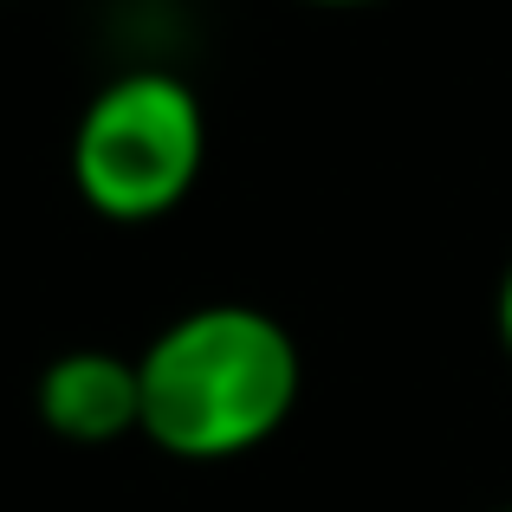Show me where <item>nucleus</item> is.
I'll return each mask as SVG.
<instances>
[{
  "instance_id": "obj_1",
  "label": "nucleus",
  "mask_w": 512,
  "mask_h": 512,
  "mask_svg": "<svg viewBox=\"0 0 512 512\" xmlns=\"http://www.w3.org/2000/svg\"><path fill=\"white\" fill-rule=\"evenodd\" d=\"M143 441L169 461H240L292 422L305 389L299 338L266 305L214 299L169 318L137 350Z\"/></svg>"
},
{
  "instance_id": "obj_2",
  "label": "nucleus",
  "mask_w": 512,
  "mask_h": 512,
  "mask_svg": "<svg viewBox=\"0 0 512 512\" xmlns=\"http://www.w3.org/2000/svg\"><path fill=\"white\" fill-rule=\"evenodd\" d=\"M208 169V111L195 85L156 65L104 78L72 124V188L98 221L150 227L195 195Z\"/></svg>"
},
{
  "instance_id": "obj_3",
  "label": "nucleus",
  "mask_w": 512,
  "mask_h": 512,
  "mask_svg": "<svg viewBox=\"0 0 512 512\" xmlns=\"http://www.w3.org/2000/svg\"><path fill=\"white\" fill-rule=\"evenodd\" d=\"M33 415L46 435L72 441V448H111V441L143 435L137 357L104 344L59 350L33 383Z\"/></svg>"
},
{
  "instance_id": "obj_4",
  "label": "nucleus",
  "mask_w": 512,
  "mask_h": 512,
  "mask_svg": "<svg viewBox=\"0 0 512 512\" xmlns=\"http://www.w3.org/2000/svg\"><path fill=\"white\" fill-rule=\"evenodd\" d=\"M493 331H500V344H506V357H512V266H506V279H500V299H493Z\"/></svg>"
},
{
  "instance_id": "obj_5",
  "label": "nucleus",
  "mask_w": 512,
  "mask_h": 512,
  "mask_svg": "<svg viewBox=\"0 0 512 512\" xmlns=\"http://www.w3.org/2000/svg\"><path fill=\"white\" fill-rule=\"evenodd\" d=\"M305 7H331V13H350V7H376V0H305Z\"/></svg>"
},
{
  "instance_id": "obj_6",
  "label": "nucleus",
  "mask_w": 512,
  "mask_h": 512,
  "mask_svg": "<svg viewBox=\"0 0 512 512\" xmlns=\"http://www.w3.org/2000/svg\"><path fill=\"white\" fill-rule=\"evenodd\" d=\"M500 512H512V506H500Z\"/></svg>"
}]
</instances>
